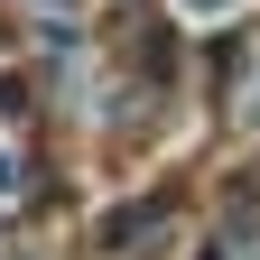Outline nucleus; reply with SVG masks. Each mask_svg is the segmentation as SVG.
Masks as SVG:
<instances>
[]
</instances>
